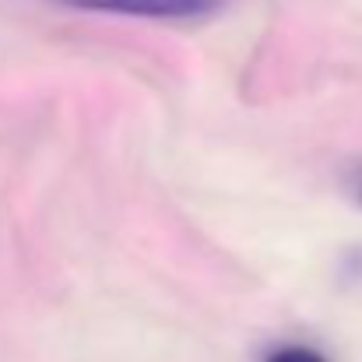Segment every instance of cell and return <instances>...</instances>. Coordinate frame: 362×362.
Instances as JSON below:
<instances>
[{"mask_svg":"<svg viewBox=\"0 0 362 362\" xmlns=\"http://www.w3.org/2000/svg\"><path fill=\"white\" fill-rule=\"evenodd\" d=\"M359 201H362V187H359Z\"/></svg>","mask_w":362,"mask_h":362,"instance_id":"obj_3","label":"cell"},{"mask_svg":"<svg viewBox=\"0 0 362 362\" xmlns=\"http://www.w3.org/2000/svg\"><path fill=\"white\" fill-rule=\"evenodd\" d=\"M264 362H327V359L317 349H310V345H278V349L267 352Z\"/></svg>","mask_w":362,"mask_h":362,"instance_id":"obj_2","label":"cell"},{"mask_svg":"<svg viewBox=\"0 0 362 362\" xmlns=\"http://www.w3.org/2000/svg\"><path fill=\"white\" fill-rule=\"evenodd\" d=\"M85 11L110 14H137V18H201L218 11L226 0H67Z\"/></svg>","mask_w":362,"mask_h":362,"instance_id":"obj_1","label":"cell"}]
</instances>
